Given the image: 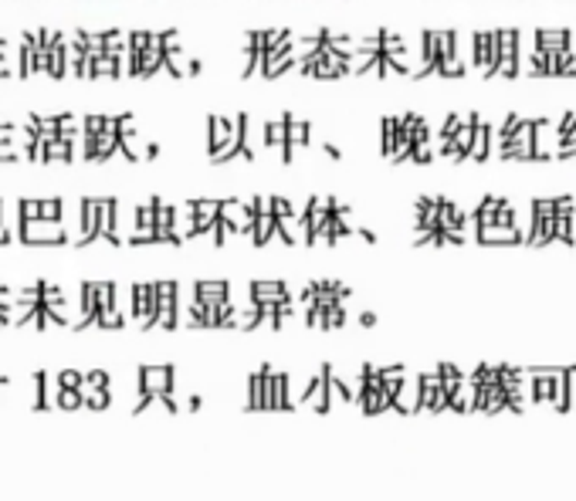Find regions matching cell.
<instances>
[{
  "label": "cell",
  "mask_w": 576,
  "mask_h": 501,
  "mask_svg": "<svg viewBox=\"0 0 576 501\" xmlns=\"http://www.w3.org/2000/svg\"><path fill=\"white\" fill-rule=\"evenodd\" d=\"M139 396L133 403V414H143L154 396H173V366H139L136 369Z\"/></svg>",
  "instance_id": "6da1fadb"
},
{
  "label": "cell",
  "mask_w": 576,
  "mask_h": 501,
  "mask_svg": "<svg viewBox=\"0 0 576 501\" xmlns=\"http://www.w3.org/2000/svg\"><path fill=\"white\" fill-rule=\"evenodd\" d=\"M471 65L481 78H495L499 65V27L495 30H475L471 35Z\"/></svg>",
  "instance_id": "7a4b0ae2"
},
{
  "label": "cell",
  "mask_w": 576,
  "mask_h": 501,
  "mask_svg": "<svg viewBox=\"0 0 576 501\" xmlns=\"http://www.w3.org/2000/svg\"><path fill=\"white\" fill-rule=\"evenodd\" d=\"M560 119H536L532 125V160L546 163V160H556V149H560Z\"/></svg>",
  "instance_id": "3957f363"
},
{
  "label": "cell",
  "mask_w": 576,
  "mask_h": 501,
  "mask_svg": "<svg viewBox=\"0 0 576 501\" xmlns=\"http://www.w3.org/2000/svg\"><path fill=\"white\" fill-rule=\"evenodd\" d=\"M17 237H21L24 244H35V247L69 244V234H65L62 221H45V217H38V221H21Z\"/></svg>",
  "instance_id": "277c9868"
},
{
  "label": "cell",
  "mask_w": 576,
  "mask_h": 501,
  "mask_svg": "<svg viewBox=\"0 0 576 501\" xmlns=\"http://www.w3.org/2000/svg\"><path fill=\"white\" fill-rule=\"evenodd\" d=\"M495 78H519V30H515V27H499Z\"/></svg>",
  "instance_id": "5b68a950"
},
{
  "label": "cell",
  "mask_w": 576,
  "mask_h": 501,
  "mask_svg": "<svg viewBox=\"0 0 576 501\" xmlns=\"http://www.w3.org/2000/svg\"><path fill=\"white\" fill-rule=\"evenodd\" d=\"M532 125L536 119H523L515 130L505 136V146H502V160H515V163H532Z\"/></svg>",
  "instance_id": "8992f818"
},
{
  "label": "cell",
  "mask_w": 576,
  "mask_h": 501,
  "mask_svg": "<svg viewBox=\"0 0 576 501\" xmlns=\"http://www.w3.org/2000/svg\"><path fill=\"white\" fill-rule=\"evenodd\" d=\"M154 295H157V319L154 329H176V281H154Z\"/></svg>",
  "instance_id": "52a82bcc"
},
{
  "label": "cell",
  "mask_w": 576,
  "mask_h": 501,
  "mask_svg": "<svg viewBox=\"0 0 576 501\" xmlns=\"http://www.w3.org/2000/svg\"><path fill=\"white\" fill-rule=\"evenodd\" d=\"M329 372H332V366L326 363V366L316 372V380H312L309 387H302V396H298V403L312 406L316 414H329V406H332V383H329ZM298 403H295V406H298Z\"/></svg>",
  "instance_id": "ba28073f"
},
{
  "label": "cell",
  "mask_w": 576,
  "mask_h": 501,
  "mask_svg": "<svg viewBox=\"0 0 576 501\" xmlns=\"http://www.w3.org/2000/svg\"><path fill=\"white\" fill-rule=\"evenodd\" d=\"M133 295V319L139 322V329H154V319H157V295H154V281H139V285L130 289Z\"/></svg>",
  "instance_id": "9c48e42d"
},
{
  "label": "cell",
  "mask_w": 576,
  "mask_h": 501,
  "mask_svg": "<svg viewBox=\"0 0 576 501\" xmlns=\"http://www.w3.org/2000/svg\"><path fill=\"white\" fill-rule=\"evenodd\" d=\"M99 237V200L82 197L78 200V234L75 244H93Z\"/></svg>",
  "instance_id": "30bf717a"
},
{
  "label": "cell",
  "mask_w": 576,
  "mask_h": 501,
  "mask_svg": "<svg viewBox=\"0 0 576 501\" xmlns=\"http://www.w3.org/2000/svg\"><path fill=\"white\" fill-rule=\"evenodd\" d=\"M265 411H292V403H289V376L285 372H275L271 369L268 372V380H265Z\"/></svg>",
  "instance_id": "8fae6325"
},
{
  "label": "cell",
  "mask_w": 576,
  "mask_h": 501,
  "mask_svg": "<svg viewBox=\"0 0 576 501\" xmlns=\"http://www.w3.org/2000/svg\"><path fill=\"white\" fill-rule=\"evenodd\" d=\"M221 221L234 231V234H248L252 237V228H255V213H248L245 207H241L237 197L231 200H221V210H218Z\"/></svg>",
  "instance_id": "7c38bea8"
},
{
  "label": "cell",
  "mask_w": 576,
  "mask_h": 501,
  "mask_svg": "<svg viewBox=\"0 0 576 501\" xmlns=\"http://www.w3.org/2000/svg\"><path fill=\"white\" fill-rule=\"evenodd\" d=\"M248 292H252V302H285L289 298L282 278H252Z\"/></svg>",
  "instance_id": "4fadbf2b"
},
{
  "label": "cell",
  "mask_w": 576,
  "mask_h": 501,
  "mask_svg": "<svg viewBox=\"0 0 576 501\" xmlns=\"http://www.w3.org/2000/svg\"><path fill=\"white\" fill-rule=\"evenodd\" d=\"M438 75V30H424L420 35V65L414 69V78Z\"/></svg>",
  "instance_id": "5bb4252c"
},
{
  "label": "cell",
  "mask_w": 576,
  "mask_h": 501,
  "mask_svg": "<svg viewBox=\"0 0 576 501\" xmlns=\"http://www.w3.org/2000/svg\"><path fill=\"white\" fill-rule=\"evenodd\" d=\"M99 237H106L112 244H123V237H119V204H115V197L99 200Z\"/></svg>",
  "instance_id": "9a60e30c"
},
{
  "label": "cell",
  "mask_w": 576,
  "mask_h": 501,
  "mask_svg": "<svg viewBox=\"0 0 576 501\" xmlns=\"http://www.w3.org/2000/svg\"><path fill=\"white\" fill-rule=\"evenodd\" d=\"M489 146H492V125L478 115L475 136H471V149H468V156H465V163H485V160H489Z\"/></svg>",
  "instance_id": "2e32d148"
},
{
  "label": "cell",
  "mask_w": 576,
  "mask_h": 501,
  "mask_svg": "<svg viewBox=\"0 0 576 501\" xmlns=\"http://www.w3.org/2000/svg\"><path fill=\"white\" fill-rule=\"evenodd\" d=\"M556 160L576 163V112H563V119H560V149H556Z\"/></svg>",
  "instance_id": "e0dca14e"
},
{
  "label": "cell",
  "mask_w": 576,
  "mask_h": 501,
  "mask_svg": "<svg viewBox=\"0 0 576 501\" xmlns=\"http://www.w3.org/2000/svg\"><path fill=\"white\" fill-rule=\"evenodd\" d=\"M532 38H536L539 51L553 54V51H563L569 45V30L566 27H539V30H532Z\"/></svg>",
  "instance_id": "ac0fdd59"
},
{
  "label": "cell",
  "mask_w": 576,
  "mask_h": 501,
  "mask_svg": "<svg viewBox=\"0 0 576 501\" xmlns=\"http://www.w3.org/2000/svg\"><path fill=\"white\" fill-rule=\"evenodd\" d=\"M194 295L207 298V302H228L231 298V285H228V278H197L194 281Z\"/></svg>",
  "instance_id": "d6986e66"
},
{
  "label": "cell",
  "mask_w": 576,
  "mask_h": 501,
  "mask_svg": "<svg viewBox=\"0 0 576 501\" xmlns=\"http://www.w3.org/2000/svg\"><path fill=\"white\" fill-rule=\"evenodd\" d=\"M275 228H279V237H282L289 247L306 244V224H302V217H295V213H289V217H275Z\"/></svg>",
  "instance_id": "ffe728a7"
},
{
  "label": "cell",
  "mask_w": 576,
  "mask_h": 501,
  "mask_svg": "<svg viewBox=\"0 0 576 501\" xmlns=\"http://www.w3.org/2000/svg\"><path fill=\"white\" fill-rule=\"evenodd\" d=\"M271 369H275V366H268V363H265L258 372L248 376V403H245L248 411H265V380H268V372H271Z\"/></svg>",
  "instance_id": "44dd1931"
},
{
  "label": "cell",
  "mask_w": 576,
  "mask_h": 501,
  "mask_svg": "<svg viewBox=\"0 0 576 501\" xmlns=\"http://www.w3.org/2000/svg\"><path fill=\"white\" fill-rule=\"evenodd\" d=\"M550 406L560 414L569 411V369H553V393H550Z\"/></svg>",
  "instance_id": "7402d4cb"
},
{
  "label": "cell",
  "mask_w": 576,
  "mask_h": 501,
  "mask_svg": "<svg viewBox=\"0 0 576 501\" xmlns=\"http://www.w3.org/2000/svg\"><path fill=\"white\" fill-rule=\"evenodd\" d=\"M154 200H157V224H154L157 241L160 244H173V207L163 197H154Z\"/></svg>",
  "instance_id": "603a6c76"
},
{
  "label": "cell",
  "mask_w": 576,
  "mask_h": 501,
  "mask_svg": "<svg viewBox=\"0 0 576 501\" xmlns=\"http://www.w3.org/2000/svg\"><path fill=\"white\" fill-rule=\"evenodd\" d=\"M271 237H279V228H275V217L271 213H255V228H252V244L255 247H265Z\"/></svg>",
  "instance_id": "cb8c5ba5"
},
{
  "label": "cell",
  "mask_w": 576,
  "mask_h": 501,
  "mask_svg": "<svg viewBox=\"0 0 576 501\" xmlns=\"http://www.w3.org/2000/svg\"><path fill=\"white\" fill-rule=\"evenodd\" d=\"M45 75H51L54 82H62L69 75V69H65V35H62V41H54L48 48V69H45Z\"/></svg>",
  "instance_id": "d4e9b609"
},
{
  "label": "cell",
  "mask_w": 576,
  "mask_h": 501,
  "mask_svg": "<svg viewBox=\"0 0 576 501\" xmlns=\"http://www.w3.org/2000/svg\"><path fill=\"white\" fill-rule=\"evenodd\" d=\"M163 69H170L173 78H191V58L180 48H167L163 51Z\"/></svg>",
  "instance_id": "484cf974"
},
{
  "label": "cell",
  "mask_w": 576,
  "mask_h": 501,
  "mask_svg": "<svg viewBox=\"0 0 576 501\" xmlns=\"http://www.w3.org/2000/svg\"><path fill=\"white\" fill-rule=\"evenodd\" d=\"M393 149H397V115H387L380 122V152H383V160H393Z\"/></svg>",
  "instance_id": "4316f807"
},
{
  "label": "cell",
  "mask_w": 576,
  "mask_h": 501,
  "mask_svg": "<svg viewBox=\"0 0 576 501\" xmlns=\"http://www.w3.org/2000/svg\"><path fill=\"white\" fill-rule=\"evenodd\" d=\"M265 146H268V149L285 152V115L265 122Z\"/></svg>",
  "instance_id": "83f0119b"
},
{
  "label": "cell",
  "mask_w": 576,
  "mask_h": 501,
  "mask_svg": "<svg viewBox=\"0 0 576 501\" xmlns=\"http://www.w3.org/2000/svg\"><path fill=\"white\" fill-rule=\"evenodd\" d=\"M93 78H123V61L112 58V54H102L93 61Z\"/></svg>",
  "instance_id": "f1b7e54d"
},
{
  "label": "cell",
  "mask_w": 576,
  "mask_h": 501,
  "mask_svg": "<svg viewBox=\"0 0 576 501\" xmlns=\"http://www.w3.org/2000/svg\"><path fill=\"white\" fill-rule=\"evenodd\" d=\"M96 322H99L102 329H123V326H126V316L119 311V305H102V308L96 311Z\"/></svg>",
  "instance_id": "f546056e"
},
{
  "label": "cell",
  "mask_w": 576,
  "mask_h": 501,
  "mask_svg": "<svg viewBox=\"0 0 576 501\" xmlns=\"http://www.w3.org/2000/svg\"><path fill=\"white\" fill-rule=\"evenodd\" d=\"M126 45H130V54L139 58L149 48V30H126Z\"/></svg>",
  "instance_id": "4dcf8cb0"
},
{
  "label": "cell",
  "mask_w": 576,
  "mask_h": 501,
  "mask_svg": "<svg viewBox=\"0 0 576 501\" xmlns=\"http://www.w3.org/2000/svg\"><path fill=\"white\" fill-rule=\"evenodd\" d=\"M17 213H21V221H38V217H41V200L21 197V200H17Z\"/></svg>",
  "instance_id": "1f68e13d"
},
{
  "label": "cell",
  "mask_w": 576,
  "mask_h": 501,
  "mask_svg": "<svg viewBox=\"0 0 576 501\" xmlns=\"http://www.w3.org/2000/svg\"><path fill=\"white\" fill-rule=\"evenodd\" d=\"M54 406H58V411H82V393L78 390H62V393H58V400H54Z\"/></svg>",
  "instance_id": "d6a6232c"
},
{
  "label": "cell",
  "mask_w": 576,
  "mask_h": 501,
  "mask_svg": "<svg viewBox=\"0 0 576 501\" xmlns=\"http://www.w3.org/2000/svg\"><path fill=\"white\" fill-rule=\"evenodd\" d=\"M82 380H85L88 387H99V390H109V393H112V380H109V372H106V369L82 372Z\"/></svg>",
  "instance_id": "836d02e7"
},
{
  "label": "cell",
  "mask_w": 576,
  "mask_h": 501,
  "mask_svg": "<svg viewBox=\"0 0 576 501\" xmlns=\"http://www.w3.org/2000/svg\"><path fill=\"white\" fill-rule=\"evenodd\" d=\"M54 380H58V387H62V390H78L82 387V372L78 369H62Z\"/></svg>",
  "instance_id": "e575fe53"
},
{
  "label": "cell",
  "mask_w": 576,
  "mask_h": 501,
  "mask_svg": "<svg viewBox=\"0 0 576 501\" xmlns=\"http://www.w3.org/2000/svg\"><path fill=\"white\" fill-rule=\"evenodd\" d=\"M41 217H45V221H62V200H58V197H45L41 200Z\"/></svg>",
  "instance_id": "d590c367"
},
{
  "label": "cell",
  "mask_w": 576,
  "mask_h": 501,
  "mask_svg": "<svg viewBox=\"0 0 576 501\" xmlns=\"http://www.w3.org/2000/svg\"><path fill=\"white\" fill-rule=\"evenodd\" d=\"M346 326V305H336L326 311V329H343Z\"/></svg>",
  "instance_id": "8d00e7d4"
},
{
  "label": "cell",
  "mask_w": 576,
  "mask_h": 501,
  "mask_svg": "<svg viewBox=\"0 0 576 501\" xmlns=\"http://www.w3.org/2000/svg\"><path fill=\"white\" fill-rule=\"evenodd\" d=\"M289 213H295L289 197H271V217H289Z\"/></svg>",
  "instance_id": "74e56055"
},
{
  "label": "cell",
  "mask_w": 576,
  "mask_h": 501,
  "mask_svg": "<svg viewBox=\"0 0 576 501\" xmlns=\"http://www.w3.org/2000/svg\"><path fill=\"white\" fill-rule=\"evenodd\" d=\"M255 213H271V197L268 194L255 197Z\"/></svg>",
  "instance_id": "f35d334b"
},
{
  "label": "cell",
  "mask_w": 576,
  "mask_h": 501,
  "mask_svg": "<svg viewBox=\"0 0 576 501\" xmlns=\"http://www.w3.org/2000/svg\"><path fill=\"white\" fill-rule=\"evenodd\" d=\"M359 326L373 329V326H377V316H373V311H363V316H359Z\"/></svg>",
  "instance_id": "ab89813d"
},
{
  "label": "cell",
  "mask_w": 576,
  "mask_h": 501,
  "mask_svg": "<svg viewBox=\"0 0 576 501\" xmlns=\"http://www.w3.org/2000/svg\"><path fill=\"white\" fill-rule=\"evenodd\" d=\"M160 156V143H146V160H157Z\"/></svg>",
  "instance_id": "60d3db41"
},
{
  "label": "cell",
  "mask_w": 576,
  "mask_h": 501,
  "mask_svg": "<svg viewBox=\"0 0 576 501\" xmlns=\"http://www.w3.org/2000/svg\"><path fill=\"white\" fill-rule=\"evenodd\" d=\"M322 149H326V156H332V160H340V156H343V152H340L336 146H332V143H326Z\"/></svg>",
  "instance_id": "b9f144b4"
},
{
  "label": "cell",
  "mask_w": 576,
  "mask_h": 501,
  "mask_svg": "<svg viewBox=\"0 0 576 501\" xmlns=\"http://www.w3.org/2000/svg\"><path fill=\"white\" fill-rule=\"evenodd\" d=\"M194 75H200V61H197V58H191V78H194Z\"/></svg>",
  "instance_id": "7bdbcfd3"
}]
</instances>
